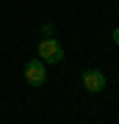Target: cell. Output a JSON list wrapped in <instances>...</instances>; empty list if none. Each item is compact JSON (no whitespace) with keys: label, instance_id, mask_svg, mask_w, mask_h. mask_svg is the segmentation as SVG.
Segmentation results:
<instances>
[{"label":"cell","instance_id":"cell-1","mask_svg":"<svg viewBox=\"0 0 119 124\" xmlns=\"http://www.w3.org/2000/svg\"><path fill=\"white\" fill-rule=\"evenodd\" d=\"M39 58L44 63H61L64 61V47L58 44L53 36H44L39 41Z\"/></svg>","mask_w":119,"mask_h":124},{"label":"cell","instance_id":"cell-2","mask_svg":"<svg viewBox=\"0 0 119 124\" xmlns=\"http://www.w3.org/2000/svg\"><path fill=\"white\" fill-rule=\"evenodd\" d=\"M25 80L31 85H44V83H47V69H44L42 58H33V61L25 63Z\"/></svg>","mask_w":119,"mask_h":124},{"label":"cell","instance_id":"cell-3","mask_svg":"<svg viewBox=\"0 0 119 124\" xmlns=\"http://www.w3.org/2000/svg\"><path fill=\"white\" fill-rule=\"evenodd\" d=\"M105 75H102L100 69H86L83 72V88L89 91V94H100L102 88H105Z\"/></svg>","mask_w":119,"mask_h":124},{"label":"cell","instance_id":"cell-4","mask_svg":"<svg viewBox=\"0 0 119 124\" xmlns=\"http://www.w3.org/2000/svg\"><path fill=\"white\" fill-rule=\"evenodd\" d=\"M53 31H55V28L50 25V22H44V25H42V36H53Z\"/></svg>","mask_w":119,"mask_h":124},{"label":"cell","instance_id":"cell-5","mask_svg":"<svg viewBox=\"0 0 119 124\" xmlns=\"http://www.w3.org/2000/svg\"><path fill=\"white\" fill-rule=\"evenodd\" d=\"M111 36H114V44L119 47V28H114V33H111Z\"/></svg>","mask_w":119,"mask_h":124}]
</instances>
